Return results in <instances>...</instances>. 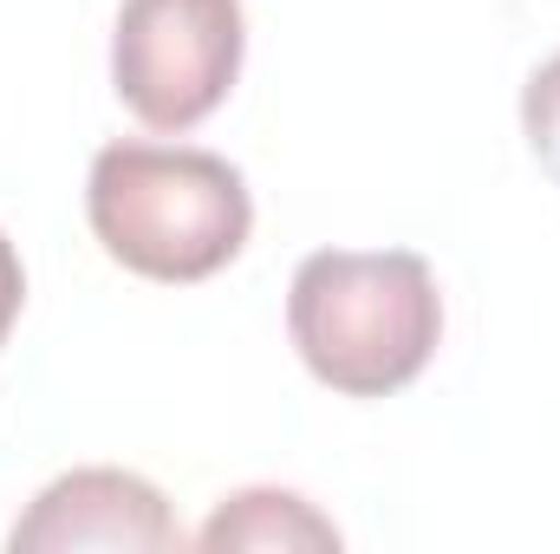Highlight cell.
Returning <instances> with one entry per match:
<instances>
[{
    "instance_id": "1",
    "label": "cell",
    "mask_w": 560,
    "mask_h": 554,
    "mask_svg": "<svg viewBox=\"0 0 560 554\" xmlns=\"http://www.w3.org/2000/svg\"><path fill=\"white\" fill-rule=\"evenodd\" d=\"M85 216L118 268L170 287L222 275L255 229L242 170L189 143H105L92 157Z\"/></svg>"
},
{
    "instance_id": "2",
    "label": "cell",
    "mask_w": 560,
    "mask_h": 554,
    "mask_svg": "<svg viewBox=\"0 0 560 554\" xmlns=\"http://www.w3.org/2000/svg\"><path fill=\"white\" fill-rule=\"evenodd\" d=\"M287 333L306 372L346 399H392L443 339V300L423 255L319 249L287 287Z\"/></svg>"
},
{
    "instance_id": "3",
    "label": "cell",
    "mask_w": 560,
    "mask_h": 554,
    "mask_svg": "<svg viewBox=\"0 0 560 554\" xmlns=\"http://www.w3.org/2000/svg\"><path fill=\"white\" fill-rule=\"evenodd\" d=\"M242 39V0H125L112 85L150 131H189L229 99Z\"/></svg>"
},
{
    "instance_id": "4",
    "label": "cell",
    "mask_w": 560,
    "mask_h": 554,
    "mask_svg": "<svg viewBox=\"0 0 560 554\" xmlns=\"http://www.w3.org/2000/svg\"><path fill=\"white\" fill-rule=\"evenodd\" d=\"M176 542H183V529H176L170 503L156 496V483H143L131 470H72V476L46 483L39 503L7 535L13 554H72V549L156 554L176 549Z\"/></svg>"
},
{
    "instance_id": "5",
    "label": "cell",
    "mask_w": 560,
    "mask_h": 554,
    "mask_svg": "<svg viewBox=\"0 0 560 554\" xmlns=\"http://www.w3.org/2000/svg\"><path fill=\"white\" fill-rule=\"evenodd\" d=\"M196 542L202 549H339V529L287 489H242L202 522Z\"/></svg>"
},
{
    "instance_id": "6",
    "label": "cell",
    "mask_w": 560,
    "mask_h": 554,
    "mask_svg": "<svg viewBox=\"0 0 560 554\" xmlns=\"http://www.w3.org/2000/svg\"><path fill=\"white\" fill-rule=\"evenodd\" d=\"M522 131H528V150L541 157V170L560 183V53L522 92Z\"/></svg>"
},
{
    "instance_id": "7",
    "label": "cell",
    "mask_w": 560,
    "mask_h": 554,
    "mask_svg": "<svg viewBox=\"0 0 560 554\" xmlns=\"http://www.w3.org/2000/svg\"><path fill=\"white\" fill-rule=\"evenodd\" d=\"M20 300H26V275H20L13 242L0 235V346H7V333H13V320H20Z\"/></svg>"
}]
</instances>
